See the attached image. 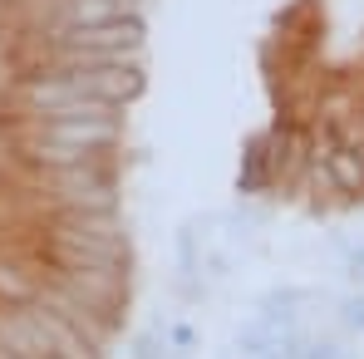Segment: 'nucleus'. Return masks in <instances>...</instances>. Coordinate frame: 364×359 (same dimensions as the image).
Instances as JSON below:
<instances>
[{
    "label": "nucleus",
    "mask_w": 364,
    "mask_h": 359,
    "mask_svg": "<svg viewBox=\"0 0 364 359\" xmlns=\"http://www.w3.org/2000/svg\"><path fill=\"white\" fill-rule=\"evenodd\" d=\"M50 45L60 50H138V25H94V30H50Z\"/></svg>",
    "instance_id": "f257e3e1"
},
{
    "label": "nucleus",
    "mask_w": 364,
    "mask_h": 359,
    "mask_svg": "<svg viewBox=\"0 0 364 359\" xmlns=\"http://www.w3.org/2000/svg\"><path fill=\"white\" fill-rule=\"evenodd\" d=\"M133 0H69L64 25L69 30H94V25H128Z\"/></svg>",
    "instance_id": "f03ea898"
}]
</instances>
